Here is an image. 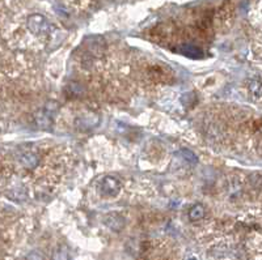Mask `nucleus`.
Returning a JSON list of instances; mask_svg holds the SVG:
<instances>
[{"instance_id":"f257e3e1","label":"nucleus","mask_w":262,"mask_h":260,"mask_svg":"<svg viewBox=\"0 0 262 260\" xmlns=\"http://www.w3.org/2000/svg\"><path fill=\"white\" fill-rule=\"evenodd\" d=\"M27 25L29 28V30L36 36H46L50 32V22L48 18L40 14H31L28 17Z\"/></svg>"},{"instance_id":"f03ea898","label":"nucleus","mask_w":262,"mask_h":260,"mask_svg":"<svg viewBox=\"0 0 262 260\" xmlns=\"http://www.w3.org/2000/svg\"><path fill=\"white\" fill-rule=\"evenodd\" d=\"M54 105L55 104H53V102H49L42 110H40L36 114V123L41 130H51V127H53V119H54L55 110L58 108H54Z\"/></svg>"},{"instance_id":"7ed1b4c3","label":"nucleus","mask_w":262,"mask_h":260,"mask_svg":"<svg viewBox=\"0 0 262 260\" xmlns=\"http://www.w3.org/2000/svg\"><path fill=\"white\" fill-rule=\"evenodd\" d=\"M100 124V116L96 112H85L78 116L75 120L76 128L82 132L92 131Z\"/></svg>"},{"instance_id":"20e7f679","label":"nucleus","mask_w":262,"mask_h":260,"mask_svg":"<svg viewBox=\"0 0 262 260\" xmlns=\"http://www.w3.org/2000/svg\"><path fill=\"white\" fill-rule=\"evenodd\" d=\"M100 190H101V194L104 196L114 198V196H117L119 194L121 182H119V179L114 178L112 176H108L102 179L101 183H100Z\"/></svg>"},{"instance_id":"39448f33","label":"nucleus","mask_w":262,"mask_h":260,"mask_svg":"<svg viewBox=\"0 0 262 260\" xmlns=\"http://www.w3.org/2000/svg\"><path fill=\"white\" fill-rule=\"evenodd\" d=\"M104 224H105L106 226L109 228L112 232H114V233H121V232L125 229V226H126V220H125V217H123L121 213L112 212L106 214L105 220H104Z\"/></svg>"},{"instance_id":"423d86ee","label":"nucleus","mask_w":262,"mask_h":260,"mask_svg":"<svg viewBox=\"0 0 262 260\" xmlns=\"http://www.w3.org/2000/svg\"><path fill=\"white\" fill-rule=\"evenodd\" d=\"M204 214H206L204 206L202 204H195L189 210V220H190L191 222H197V221H201L203 218Z\"/></svg>"},{"instance_id":"0eeeda50","label":"nucleus","mask_w":262,"mask_h":260,"mask_svg":"<svg viewBox=\"0 0 262 260\" xmlns=\"http://www.w3.org/2000/svg\"><path fill=\"white\" fill-rule=\"evenodd\" d=\"M20 161L23 164V166L28 168V169H34L38 165V162H40V158H38L37 154L29 152L21 156Z\"/></svg>"},{"instance_id":"6e6552de","label":"nucleus","mask_w":262,"mask_h":260,"mask_svg":"<svg viewBox=\"0 0 262 260\" xmlns=\"http://www.w3.org/2000/svg\"><path fill=\"white\" fill-rule=\"evenodd\" d=\"M181 52L187 58H191V59H198V58L202 56V50L199 48H195L193 44H184L181 48Z\"/></svg>"},{"instance_id":"1a4fd4ad","label":"nucleus","mask_w":262,"mask_h":260,"mask_svg":"<svg viewBox=\"0 0 262 260\" xmlns=\"http://www.w3.org/2000/svg\"><path fill=\"white\" fill-rule=\"evenodd\" d=\"M178 153H180L181 157H182L189 165H197L198 164V157L194 153L191 152V150H189V149H181Z\"/></svg>"},{"instance_id":"9d476101","label":"nucleus","mask_w":262,"mask_h":260,"mask_svg":"<svg viewBox=\"0 0 262 260\" xmlns=\"http://www.w3.org/2000/svg\"><path fill=\"white\" fill-rule=\"evenodd\" d=\"M67 250L65 247H59L58 250L55 251L53 255V260H67Z\"/></svg>"},{"instance_id":"9b49d317","label":"nucleus","mask_w":262,"mask_h":260,"mask_svg":"<svg viewBox=\"0 0 262 260\" xmlns=\"http://www.w3.org/2000/svg\"><path fill=\"white\" fill-rule=\"evenodd\" d=\"M25 260H45V256L40 251H32L27 255Z\"/></svg>"},{"instance_id":"f8f14e48","label":"nucleus","mask_w":262,"mask_h":260,"mask_svg":"<svg viewBox=\"0 0 262 260\" xmlns=\"http://www.w3.org/2000/svg\"><path fill=\"white\" fill-rule=\"evenodd\" d=\"M250 89H252V92L254 93L257 97H259L261 96V82L259 80H253V82L250 84Z\"/></svg>"},{"instance_id":"ddd939ff","label":"nucleus","mask_w":262,"mask_h":260,"mask_svg":"<svg viewBox=\"0 0 262 260\" xmlns=\"http://www.w3.org/2000/svg\"><path fill=\"white\" fill-rule=\"evenodd\" d=\"M190 260H195V259H194V258H193V259H190Z\"/></svg>"}]
</instances>
